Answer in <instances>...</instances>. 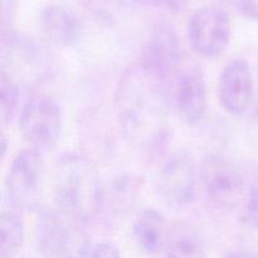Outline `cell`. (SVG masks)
Masks as SVG:
<instances>
[{
  "label": "cell",
  "mask_w": 258,
  "mask_h": 258,
  "mask_svg": "<svg viewBox=\"0 0 258 258\" xmlns=\"http://www.w3.org/2000/svg\"><path fill=\"white\" fill-rule=\"evenodd\" d=\"M169 86L149 72L139 60L118 80L115 96L116 118L123 138L145 153H154L168 138L170 106Z\"/></svg>",
  "instance_id": "1"
},
{
  "label": "cell",
  "mask_w": 258,
  "mask_h": 258,
  "mask_svg": "<svg viewBox=\"0 0 258 258\" xmlns=\"http://www.w3.org/2000/svg\"><path fill=\"white\" fill-rule=\"evenodd\" d=\"M105 186L95 164L82 154L67 153L54 168L57 211L76 224L88 223L103 208Z\"/></svg>",
  "instance_id": "2"
},
{
  "label": "cell",
  "mask_w": 258,
  "mask_h": 258,
  "mask_svg": "<svg viewBox=\"0 0 258 258\" xmlns=\"http://www.w3.org/2000/svg\"><path fill=\"white\" fill-rule=\"evenodd\" d=\"M2 71L18 85H39L53 77L54 60L44 45L12 32L2 35Z\"/></svg>",
  "instance_id": "3"
},
{
  "label": "cell",
  "mask_w": 258,
  "mask_h": 258,
  "mask_svg": "<svg viewBox=\"0 0 258 258\" xmlns=\"http://www.w3.org/2000/svg\"><path fill=\"white\" fill-rule=\"evenodd\" d=\"M20 133L39 153L49 151L58 144L62 134L63 113L53 96L34 95L22 105L18 115Z\"/></svg>",
  "instance_id": "4"
},
{
  "label": "cell",
  "mask_w": 258,
  "mask_h": 258,
  "mask_svg": "<svg viewBox=\"0 0 258 258\" xmlns=\"http://www.w3.org/2000/svg\"><path fill=\"white\" fill-rule=\"evenodd\" d=\"M199 168L188 148H176L163 163L158 179V190L164 203L180 211L194 202L198 186Z\"/></svg>",
  "instance_id": "5"
},
{
  "label": "cell",
  "mask_w": 258,
  "mask_h": 258,
  "mask_svg": "<svg viewBox=\"0 0 258 258\" xmlns=\"http://www.w3.org/2000/svg\"><path fill=\"white\" fill-rule=\"evenodd\" d=\"M199 178L209 201L226 211L243 204L248 185L236 165L219 154H209L199 166Z\"/></svg>",
  "instance_id": "6"
},
{
  "label": "cell",
  "mask_w": 258,
  "mask_h": 258,
  "mask_svg": "<svg viewBox=\"0 0 258 258\" xmlns=\"http://www.w3.org/2000/svg\"><path fill=\"white\" fill-rule=\"evenodd\" d=\"M44 161L34 149L19 151L13 158L5 176V201L23 209L35 211L40 206Z\"/></svg>",
  "instance_id": "7"
},
{
  "label": "cell",
  "mask_w": 258,
  "mask_h": 258,
  "mask_svg": "<svg viewBox=\"0 0 258 258\" xmlns=\"http://www.w3.org/2000/svg\"><path fill=\"white\" fill-rule=\"evenodd\" d=\"M186 33L190 47L199 57L214 59L226 52L231 42L232 25L223 8L206 5L193 12Z\"/></svg>",
  "instance_id": "8"
},
{
  "label": "cell",
  "mask_w": 258,
  "mask_h": 258,
  "mask_svg": "<svg viewBox=\"0 0 258 258\" xmlns=\"http://www.w3.org/2000/svg\"><path fill=\"white\" fill-rule=\"evenodd\" d=\"M169 86L171 105L179 118L189 126L198 125L208 107L206 81L198 66L184 63Z\"/></svg>",
  "instance_id": "9"
},
{
  "label": "cell",
  "mask_w": 258,
  "mask_h": 258,
  "mask_svg": "<svg viewBox=\"0 0 258 258\" xmlns=\"http://www.w3.org/2000/svg\"><path fill=\"white\" fill-rule=\"evenodd\" d=\"M139 62L155 77L170 85L185 63L183 47L173 27L160 24L153 30Z\"/></svg>",
  "instance_id": "10"
},
{
  "label": "cell",
  "mask_w": 258,
  "mask_h": 258,
  "mask_svg": "<svg viewBox=\"0 0 258 258\" xmlns=\"http://www.w3.org/2000/svg\"><path fill=\"white\" fill-rule=\"evenodd\" d=\"M254 82L248 62L241 58L231 60L222 71L218 81L221 106L233 116H242L251 108Z\"/></svg>",
  "instance_id": "11"
},
{
  "label": "cell",
  "mask_w": 258,
  "mask_h": 258,
  "mask_svg": "<svg viewBox=\"0 0 258 258\" xmlns=\"http://www.w3.org/2000/svg\"><path fill=\"white\" fill-rule=\"evenodd\" d=\"M40 32L57 47H72L80 40L82 24L75 10L64 3H49L39 12Z\"/></svg>",
  "instance_id": "12"
},
{
  "label": "cell",
  "mask_w": 258,
  "mask_h": 258,
  "mask_svg": "<svg viewBox=\"0 0 258 258\" xmlns=\"http://www.w3.org/2000/svg\"><path fill=\"white\" fill-rule=\"evenodd\" d=\"M76 223L55 209L39 206L35 209V243L44 258H55L70 238Z\"/></svg>",
  "instance_id": "13"
},
{
  "label": "cell",
  "mask_w": 258,
  "mask_h": 258,
  "mask_svg": "<svg viewBox=\"0 0 258 258\" xmlns=\"http://www.w3.org/2000/svg\"><path fill=\"white\" fill-rule=\"evenodd\" d=\"M164 252L166 258L207 257L203 236L194 224L186 221H176L169 226Z\"/></svg>",
  "instance_id": "14"
},
{
  "label": "cell",
  "mask_w": 258,
  "mask_h": 258,
  "mask_svg": "<svg viewBox=\"0 0 258 258\" xmlns=\"http://www.w3.org/2000/svg\"><path fill=\"white\" fill-rule=\"evenodd\" d=\"M169 226L165 218L154 208L141 209L133 223V236L139 248L146 254H156L164 249Z\"/></svg>",
  "instance_id": "15"
},
{
  "label": "cell",
  "mask_w": 258,
  "mask_h": 258,
  "mask_svg": "<svg viewBox=\"0 0 258 258\" xmlns=\"http://www.w3.org/2000/svg\"><path fill=\"white\" fill-rule=\"evenodd\" d=\"M141 179L134 174H118L105 186L103 207L116 216L128 213L136 204L140 194Z\"/></svg>",
  "instance_id": "16"
},
{
  "label": "cell",
  "mask_w": 258,
  "mask_h": 258,
  "mask_svg": "<svg viewBox=\"0 0 258 258\" xmlns=\"http://www.w3.org/2000/svg\"><path fill=\"white\" fill-rule=\"evenodd\" d=\"M25 238L23 211L4 202L0 214V254L2 258H13L19 253Z\"/></svg>",
  "instance_id": "17"
},
{
  "label": "cell",
  "mask_w": 258,
  "mask_h": 258,
  "mask_svg": "<svg viewBox=\"0 0 258 258\" xmlns=\"http://www.w3.org/2000/svg\"><path fill=\"white\" fill-rule=\"evenodd\" d=\"M19 85L5 72H0V120L3 126L10 123L20 112Z\"/></svg>",
  "instance_id": "18"
},
{
  "label": "cell",
  "mask_w": 258,
  "mask_h": 258,
  "mask_svg": "<svg viewBox=\"0 0 258 258\" xmlns=\"http://www.w3.org/2000/svg\"><path fill=\"white\" fill-rule=\"evenodd\" d=\"M241 222L247 231L258 234V179L252 181L247 189L246 198L242 204Z\"/></svg>",
  "instance_id": "19"
},
{
  "label": "cell",
  "mask_w": 258,
  "mask_h": 258,
  "mask_svg": "<svg viewBox=\"0 0 258 258\" xmlns=\"http://www.w3.org/2000/svg\"><path fill=\"white\" fill-rule=\"evenodd\" d=\"M18 9V0H2V35L14 32L13 24Z\"/></svg>",
  "instance_id": "20"
},
{
  "label": "cell",
  "mask_w": 258,
  "mask_h": 258,
  "mask_svg": "<svg viewBox=\"0 0 258 258\" xmlns=\"http://www.w3.org/2000/svg\"><path fill=\"white\" fill-rule=\"evenodd\" d=\"M144 2L156 8H160V9L168 10V12L178 13L185 9L190 0H144Z\"/></svg>",
  "instance_id": "21"
},
{
  "label": "cell",
  "mask_w": 258,
  "mask_h": 258,
  "mask_svg": "<svg viewBox=\"0 0 258 258\" xmlns=\"http://www.w3.org/2000/svg\"><path fill=\"white\" fill-rule=\"evenodd\" d=\"M92 258H121L117 247L111 242H102L93 248Z\"/></svg>",
  "instance_id": "22"
},
{
  "label": "cell",
  "mask_w": 258,
  "mask_h": 258,
  "mask_svg": "<svg viewBox=\"0 0 258 258\" xmlns=\"http://www.w3.org/2000/svg\"><path fill=\"white\" fill-rule=\"evenodd\" d=\"M237 5L241 14L258 22V0H237Z\"/></svg>",
  "instance_id": "23"
},
{
  "label": "cell",
  "mask_w": 258,
  "mask_h": 258,
  "mask_svg": "<svg viewBox=\"0 0 258 258\" xmlns=\"http://www.w3.org/2000/svg\"><path fill=\"white\" fill-rule=\"evenodd\" d=\"M0 151H2V159H4L8 151V140L4 133L2 134V138H0Z\"/></svg>",
  "instance_id": "24"
},
{
  "label": "cell",
  "mask_w": 258,
  "mask_h": 258,
  "mask_svg": "<svg viewBox=\"0 0 258 258\" xmlns=\"http://www.w3.org/2000/svg\"><path fill=\"white\" fill-rule=\"evenodd\" d=\"M226 258H254L251 253L248 252H243V251H237V252H232V253L227 254Z\"/></svg>",
  "instance_id": "25"
}]
</instances>
